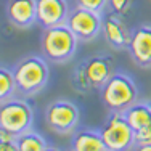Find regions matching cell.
Masks as SVG:
<instances>
[{"label":"cell","mask_w":151,"mask_h":151,"mask_svg":"<svg viewBox=\"0 0 151 151\" xmlns=\"http://www.w3.org/2000/svg\"><path fill=\"white\" fill-rule=\"evenodd\" d=\"M73 150L76 151H106L101 134L95 130H81L74 135Z\"/></svg>","instance_id":"5bb4252c"},{"label":"cell","mask_w":151,"mask_h":151,"mask_svg":"<svg viewBox=\"0 0 151 151\" xmlns=\"http://www.w3.org/2000/svg\"><path fill=\"white\" fill-rule=\"evenodd\" d=\"M124 116L135 134L151 127V106L146 103H134L130 108L124 111Z\"/></svg>","instance_id":"4fadbf2b"},{"label":"cell","mask_w":151,"mask_h":151,"mask_svg":"<svg viewBox=\"0 0 151 151\" xmlns=\"http://www.w3.org/2000/svg\"><path fill=\"white\" fill-rule=\"evenodd\" d=\"M13 76H15L16 82V90L29 96L40 92L47 85L50 71L47 63L42 58L27 56V58L19 60L15 64Z\"/></svg>","instance_id":"7a4b0ae2"},{"label":"cell","mask_w":151,"mask_h":151,"mask_svg":"<svg viewBox=\"0 0 151 151\" xmlns=\"http://www.w3.org/2000/svg\"><path fill=\"white\" fill-rule=\"evenodd\" d=\"M76 5L82 6V8H87V10H92V12L101 13L105 10V6L108 5V0H76Z\"/></svg>","instance_id":"ac0fdd59"},{"label":"cell","mask_w":151,"mask_h":151,"mask_svg":"<svg viewBox=\"0 0 151 151\" xmlns=\"http://www.w3.org/2000/svg\"><path fill=\"white\" fill-rule=\"evenodd\" d=\"M66 24L79 40H93L100 31H103V18L98 12L82 8L76 5L74 10L69 12Z\"/></svg>","instance_id":"52a82bcc"},{"label":"cell","mask_w":151,"mask_h":151,"mask_svg":"<svg viewBox=\"0 0 151 151\" xmlns=\"http://www.w3.org/2000/svg\"><path fill=\"white\" fill-rule=\"evenodd\" d=\"M16 90V82L13 71L6 68H0V103L12 98V95Z\"/></svg>","instance_id":"2e32d148"},{"label":"cell","mask_w":151,"mask_h":151,"mask_svg":"<svg viewBox=\"0 0 151 151\" xmlns=\"http://www.w3.org/2000/svg\"><path fill=\"white\" fill-rule=\"evenodd\" d=\"M8 138H15V137L10 134L6 129H3L2 125H0V142H2V140H8Z\"/></svg>","instance_id":"44dd1931"},{"label":"cell","mask_w":151,"mask_h":151,"mask_svg":"<svg viewBox=\"0 0 151 151\" xmlns=\"http://www.w3.org/2000/svg\"><path fill=\"white\" fill-rule=\"evenodd\" d=\"M15 150H18L16 137L15 138H8V140H2L0 142V151H15Z\"/></svg>","instance_id":"ffe728a7"},{"label":"cell","mask_w":151,"mask_h":151,"mask_svg":"<svg viewBox=\"0 0 151 151\" xmlns=\"http://www.w3.org/2000/svg\"><path fill=\"white\" fill-rule=\"evenodd\" d=\"M101 98L111 111L124 113L137 103L138 88L135 82L124 73H114L101 87Z\"/></svg>","instance_id":"3957f363"},{"label":"cell","mask_w":151,"mask_h":151,"mask_svg":"<svg viewBox=\"0 0 151 151\" xmlns=\"http://www.w3.org/2000/svg\"><path fill=\"white\" fill-rule=\"evenodd\" d=\"M100 134L106 145V150L109 151L130 150L135 145L134 129L127 122L124 113H119V111H113V114H109Z\"/></svg>","instance_id":"277c9868"},{"label":"cell","mask_w":151,"mask_h":151,"mask_svg":"<svg viewBox=\"0 0 151 151\" xmlns=\"http://www.w3.org/2000/svg\"><path fill=\"white\" fill-rule=\"evenodd\" d=\"M32 108L29 103L18 98H8L0 103V125L18 137L31 129L32 124Z\"/></svg>","instance_id":"5b68a950"},{"label":"cell","mask_w":151,"mask_h":151,"mask_svg":"<svg viewBox=\"0 0 151 151\" xmlns=\"http://www.w3.org/2000/svg\"><path fill=\"white\" fill-rule=\"evenodd\" d=\"M73 87L81 93H87L93 88L87 79V74H85V69H84V64L82 63L79 66H76V69L73 73Z\"/></svg>","instance_id":"e0dca14e"},{"label":"cell","mask_w":151,"mask_h":151,"mask_svg":"<svg viewBox=\"0 0 151 151\" xmlns=\"http://www.w3.org/2000/svg\"><path fill=\"white\" fill-rule=\"evenodd\" d=\"M103 34H105L108 44L117 50L129 48L132 32L127 29L122 15L116 12H109L103 19Z\"/></svg>","instance_id":"9c48e42d"},{"label":"cell","mask_w":151,"mask_h":151,"mask_svg":"<svg viewBox=\"0 0 151 151\" xmlns=\"http://www.w3.org/2000/svg\"><path fill=\"white\" fill-rule=\"evenodd\" d=\"M134 150H143V151H151V142H145L140 143V145H135Z\"/></svg>","instance_id":"7402d4cb"},{"label":"cell","mask_w":151,"mask_h":151,"mask_svg":"<svg viewBox=\"0 0 151 151\" xmlns=\"http://www.w3.org/2000/svg\"><path fill=\"white\" fill-rule=\"evenodd\" d=\"M82 64H84L87 79L93 88H101L108 79L114 74L113 56H92L85 60Z\"/></svg>","instance_id":"8fae6325"},{"label":"cell","mask_w":151,"mask_h":151,"mask_svg":"<svg viewBox=\"0 0 151 151\" xmlns=\"http://www.w3.org/2000/svg\"><path fill=\"white\" fill-rule=\"evenodd\" d=\"M108 5H109L111 12H116L124 16L129 12V8H130L132 0H108Z\"/></svg>","instance_id":"d6986e66"},{"label":"cell","mask_w":151,"mask_h":151,"mask_svg":"<svg viewBox=\"0 0 151 151\" xmlns=\"http://www.w3.org/2000/svg\"><path fill=\"white\" fill-rule=\"evenodd\" d=\"M16 145H18V151H44L48 148L45 140L40 135L29 130L16 137Z\"/></svg>","instance_id":"9a60e30c"},{"label":"cell","mask_w":151,"mask_h":151,"mask_svg":"<svg viewBox=\"0 0 151 151\" xmlns=\"http://www.w3.org/2000/svg\"><path fill=\"white\" fill-rule=\"evenodd\" d=\"M127 50L140 68H151V26L142 24L135 27L132 31Z\"/></svg>","instance_id":"ba28073f"},{"label":"cell","mask_w":151,"mask_h":151,"mask_svg":"<svg viewBox=\"0 0 151 151\" xmlns=\"http://www.w3.org/2000/svg\"><path fill=\"white\" fill-rule=\"evenodd\" d=\"M6 16L16 27H29L37 21V3L35 0H10Z\"/></svg>","instance_id":"7c38bea8"},{"label":"cell","mask_w":151,"mask_h":151,"mask_svg":"<svg viewBox=\"0 0 151 151\" xmlns=\"http://www.w3.org/2000/svg\"><path fill=\"white\" fill-rule=\"evenodd\" d=\"M148 105H150V106H151V100H150V101H148Z\"/></svg>","instance_id":"603a6c76"},{"label":"cell","mask_w":151,"mask_h":151,"mask_svg":"<svg viewBox=\"0 0 151 151\" xmlns=\"http://www.w3.org/2000/svg\"><path fill=\"white\" fill-rule=\"evenodd\" d=\"M77 40L79 39L68 27L66 23L45 27L40 37L42 55L53 63H66L74 55L76 48H77Z\"/></svg>","instance_id":"6da1fadb"},{"label":"cell","mask_w":151,"mask_h":151,"mask_svg":"<svg viewBox=\"0 0 151 151\" xmlns=\"http://www.w3.org/2000/svg\"><path fill=\"white\" fill-rule=\"evenodd\" d=\"M79 117L81 114L77 106L68 100H56L50 103L45 111L47 125L61 135H69L71 132H74L79 124Z\"/></svg>","instance_id":"8992f818"},{"label":"cell","mask_w":151,"mask_h":151,"mask_svg":"<svg viewBox=\"0 0 151 151\" xmlns=\"http://www.w3.org/2000/svg\"><path fill=\"white\" fill-rule=\"evenodd\" d=\"M37 21L44 27L64 24L69 16V5L66 0H35Z\"/></svg>","instance_id":"30bf717a"}]
</instances>
